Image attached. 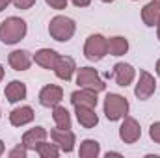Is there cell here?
Masks as SVG:
<instances>
[{
  "label": "cell",
  "instance_id": "cell-1",
  "mask_svg": "<svg viewBox=\"0 0 160 158\" xmlns=\"http://www.w3.org/2000/svg\"><path fill=\"white\" fill-rule=\"evenodd\" d=\"M28 24L21 17H8L0 22V41L4 45H17L26 37Z\"/></svg>",
  "mask_w": 160,
  "mask_h": 158
},
{
  "label": "cell",
  "instance_id": "cell-2",
  "mask_svg": "<svg viewBox=\"0 0 160 158\" xmlns=\"http://www.w3.org/2000/svg\"><path fill=\"white\" fill-rule=\"evenodd\" d=\"M75 32H77V22L67 15H56L48 22V34L54 41L65 43L75 36Z\"/></svg>",
  "mask_w": 160,
  "mask_h": 158
},
{
  "label": "cell",
  "instance_id": "cell-3",
  "mask_svg": "<svg viewBox=\"0 0 160 158\" xmlns=\"http://www.w3.org/2000/svg\"><path fill=\"white\" fill-rule=\"evenodd\" d=\"M128 101L119 93H108L104 97V116L108 121H121L128 114Z\"/></svg>",
  "mask_w": 160,
  "mask_h": 158
},
{
  "label": "cell",
  "instance_id": "cell-4",
  "mask_svg": "<svg viewBox=\"0 0 160 158\" xmlns=\"http://www.w3.org/2000/svg\"><path fill=\"white\" fill-rule=\"evenodd\" d=\"M108 54V39L101 34H91L84 43V56L89 62H101Z\"/></svg>",
  "mask_w": 160,
  "mask_h": 158
},
{
  "label": "cell",
  "instance_id": "cell-5",
  "mask_svg": "<svg viewBox=\"0 0 160 158\" xmlns=\"http://www.w3.org/2000/svg\"><path fill=\"white\" fill-rule=\"evenodd\" d=\"M77 84H78V87L91 89V91H97V93L106 89L104 80L101 78L99 71L93 69V67H80V69H77Z\"/></svg>",
  "mask_w": 160,
  "mask_h": 158
},
{
  "label": "cell",
  "instance_id": "cell-6",
  "mask_svg": "<svg viewBox=\"0 0 160 158\" xmlns=\"http://www.w3.org/2000/svg\"><path fill=\"white\" fill-rule=\"evenodd\" d=\"M157 91V80L151 73L147 71H140V78L136 82V87H134V95L140 99V101H147L155 95Z\"/></svg>",
  "mask_w": 160,
  "mask_h": 158
},
{
  "label": "cell",
  "instance_id": "cell-7",
  "mask_svg": "<svg viewBox=\"0 0 160 158\" xmlns=\"http://www.w3.org/2000/svg\"><path fill=\"white\" fill-rule=\"evenodd\" d=\"M50 140L60 147V151H63V153H73L77 136H75V132H73L71 128H60V126H56V128L50 130Z\"/></svg>",
  "mask_w": 160,
  "mask_h": 158
},
{
  "label": "cell",
  "instance_id": "cell-8",
  "mask_svg": "<svg viewBox=\"0 0 160 158\" xmlns=\"http://www.w3.org/2000/svg\"><path fill=\"white\" fill-rule=\"evenodd\" d=\"M119 138L123 143H136L140 138H142V128H140V123L130 116H125L121 121L119 126Z\"/></svg>",
  "mask_w": 160,
  "mask_h": 158
},
{
  "label": "cell",
  "instance_id": "cell-9",
  "mask_svg": "<svg viewBox=\"0 0 160 158\" xmlns=\"http://www.w3.org/2000/svg\"><path fill=\"white\" fill-rule=\"evenodd\" d=\"M63 99V89L56 84H47L39 91V104L43 108H54L62 102Z\"/></svg>",
  "mask_w": 160,
  "mask_h": 158
},
{
  "label": "cell",
  "instance_id": "cell-10",
  "mask_svg": "<svg viewBox=\"0 0 160 158\" xmlns=\"http://www.w3.org/2000/svg\"><path fill=\"white\" fill-rule=\"evenodd\" d=\"M114 80H116V84L121 86V87H127V86H130L134 78H136V69L130 65V63H125V62H119V63H116L114 65Z\"/></svg>",
  "mask_w": 160,
  "mask_h": 158
},
{
  "label": "cell",
  "instance_id": "cell-11",
  "mask_svg": "<svg viewBox=\"0 0 160 158\" xmlns=\"http://www.w3.org/2000/svg\"><path fill=\"white\" fill-rule=\"evenodd\" d=\"M97 102H99V99H97V91H91V89H84V87H80V89H77V91L71 93V104H73L75 108H78V106L97 108Z\"/></svg>",
  "mask_w": 160,
  "mask_h": 158
},
{
  "label": "cell",
  "instance_id": "cell-12",
  "mask_svg": "<svg viewBox=\"0 0 160 158\" xmlns=\"http://www.w3.org/2000/svg\"><path fill=\"white\" fill-rule=\"evenodd\" d=\"M32 62H34V58L30 56V52L28 50H22V48L13 50L8 56V63H9V67L13 71H28L30 65H32Z\"/></svg>",
  "mask_w": 160,
  "mask_h": 158
},
{
  "label": "cell",
  "instance_id": "cell-13",
  "mask_svg": "<svg viewBox=\"0 0 160 158\" xmlns=\"http://www.w3.org/2000/svg\"><path fill=\"white\" fill-rule=\"evenodd\" d=\"M77 73V63L71 56H60L58 58V63L54 67V75L63 82H69L73 78V75Z\"/></svg>",
  "mask_w": 160,
  "mask_h": 158
},
{
  "label": "cell",
  "instance_id": "cell-14",
  "mask_svg": "<svg viewBox=\"0 0 160 158\" xmlns=\"http://www.w3.org/2000/svg\"><path fill=\"white\" fill-rule=\"evenodd\" d=\"M47 136H48V132H47L43 126H34V128H30V130H26V132L22 134V140H21V141H22V145H24L28 151H36L41 141L47 140Z\"/></svg>",
  "mask_w": 160,
  "mask_h": 158
},
{
  "label": "cell",
  "instance_id": "cell-15",
  "mask_svg": "<svg viewBox=\"0 0 160 158\" xmlns=\"http://www.w3.org/2000/svg\"><path fill=\"white\" fill-rule=\"evenodd\" d=\"M4 95H6L8 102H11V104L21 102V101H24L26 95H28L26 84L21 82V80H11V82L6 86V89H4Z\"/></svg>",
  "mask_w": 160,
  "mask_h": 158
},
{
  "label": "cell",
  "instance_id": "cell-16",
  "mask_svg": "<svg viewBox=\"0 0 160 158\" xmlns=\"http://www.w3.org/2000/svg\"><path fill=\"white\" fill-rule=\"evenodd\" d=\"M32 58H34L36 65H39V67H43V69H48V71H50V69L54 71L60 54H58L56 50H52V48H39Z\"/></svg>",
  "mask_w": 160,
  "mask_h": 158
},
{
  "label": "cell",
  "instance_id": "cell-17",
  "mask_svg": "<svg viewBox=\"0 0 160 158\" xmlns=\"http://www.w3.org/2000/svg\"><path fill=\"white\" fill-rule=\"evenodd\" d=\"M34 117H36V114H34L32 106H17L9 112V123L13 126H24V125L32 123Z\"/></svg>",
  "mask_w": 160,
  "mask_h": 158
},
{
  "label": "cell",
  "instance_id": "cell-18",
  "mask_svg": "<svg viewBox=\"0 0 160 158\" xmlns=\"http://www.w3.org/2000/svg\"><path fill=\"white\" fill-rule=\"evenodd\" d=\"M75 114H77V121H78L84 128H93L99 123V116H97L95 108L78 106V108H75Z\"/></svg>",
  "mask_w": 160,
  "mask_h": 158
},
{
  "label": "cell",
  "instance_id": "cell-19",
  "mask_svg": "<svg viewBox=\"0 0 160 158\" xmlns=\"http://www.w3.org/2000/svg\"><path fill=\"white\" fill-rule=\"evenodd\" d=\"M142 21H143L145 26H151V28L158 24V21H160V4L158 2L151 0L149 4L143 6V9H142Z\"/></svg>",
  "mask_w": 160,
  "mask_h": 158
},
{
  "label": "cell",
  "instance_id": "cell-20",
  "mask_svg": "<svg viewBox=\"0 0 160 158\" xmlns=\"http://www.w3.org/2000/svg\"><path fill=\"white\" fill-rule=\"evenodd\" d=\"M128 52V41L123 36H114L108 39V54L110 56H123Z\"/></svg>",
  "mask_w": 160,
  "mask_h": 158
},
{
  "label": "cell",
  "instance_id": "cell-21",
  "mask_svg": "<svg viewBox=\"0 0 160 158\" xmlns=\"http://www.w3.org/2000/svg\"><path fill=\"white\" fill-rule=\"evenodd\" d=\"M52 119H54L56 126H60V128H71V125H73L69 110L65 106H60V104L52 108Z\"/></svg>",
  "mask_w": 160,
  "mask_h": 158
},
{
  "label": "cell",
  "instance_id": "cell-22",
  "mask_svg": "<svg viewBox=\"0 0 160 158\" xmlns=\"http://www.w3.org/2000/svg\"><path fill=\"white\" fill-rule=\"evenodd\" d=\"M101 155V143L97 140H84L80 143L78 156L80 158H97Z\"/></svg>",
  "mask_w": 160,
  "mask_h": 158
},
{
  "label": "cell",
  "instance_id": "cell-23",
  "mask_svg": "<svg viewBox=\"0 0 160 158\" xmlns=\"http://www.w3.org/2000/svg\"><path fill=\"white\" fill-rule=\"evenodd\" d=\"M36 153H38L41 158H58L60 156V147H58L54 141H52V143H47V140H45V141H41L39 145H38Z\"/></svg>",
  "mask_w": 160,
  "mask_h": 158
},
{
  "label": "cell",
  "instance_id": "cell-24",
  "mask_svg": "<svg viewBox=\"0 0 160 158\" xmlns=\"http://www.w3.org/2000/svg\"><path fill=\"white\" fill-rule=\"evenodd\" d=\"M8 156H9V158H26V156H28V149L21 143V145L13 147V149L8 153Z\"/></svg>",
  "mask_w": 160,
  "mask_h": 158
},
{
  "label": "cell",
  "instance_id": "cell-25",
  "mask_svg": "<svg viewBox=\"0 0 160 158\" xmlns=\"http://www.w3.org/2000/svg\"><path fill=\"white\" fill-rule=\"evenodd\" d=\"M149 138H151L155 143L160 145V121H155V123L149 126Z\"/></svg>",
  "mask_w": 160,
  "mask_h": 158
},
{
  "label": "cell",
  "instance_id": "cell-26",
  "mask_svg": "<svg viewBox=\"0 0 160 158\" xmlns=\"http://www.w3.org/2000/svg\"><path fill=\"white\" fill-rule=\"evenodd\" d=\"M11 4H13L17 9H30V7L36 4V0H11Z\"/></svg>",
  "mask_w": 160,
  "mask_h": 158
},
{
  "label": "cell",
  "instance_id": "cell-27",
  "mask_svg": "<svg viewBox=\"0 0 160 158\" xmlns=\"http://www.w3.org/2000/svg\"><path fill=\"white\" fill-rule=\"evenodd\" d=\"M45 2H47V6H50L52 9H65L69 0H45Z\"/></svg>",
  "mask_w": 160,
  "mask_h": 158
},
{
  "label": "cell",
  "instance_id": "cell-28",
  "mask_svg": "<svg viewBox=\"0 0 160 158\" xmlns=\"http://www.w3.org/2000/svg\"><path fill=\"white\" fill-rule=\"evenodd\" d=\"M77 7H88L89 4H91V0H71Z\"/></svg>",
  "mask_w": 160,
  "mask_h": 158
},
{
  "label": "cell",
  "instance_id": "cell-29",
  "mask_svg": "<svg viewBox=\"0 0 160 158\" xmlns=\"http://www.w3.org/2000/svg\"><path fill=\"white\" fill-rule=\"evenodd\" d=\"M9 4H11V0H0V11H4Z\"/></svg>",
  "mask_w": 160,
  "mask_h": 158
},
{
  "label": "cell",
  "instance_id": "cell-30",
  "mask_svg": "<svg viewBox=\"0 0 160 158\" xmlns=\"http://www.w3.org/2000/svg\"><path fill=\"white\" fill-rule=\"evenodd\" d=\"M4 75H6V71H4V65L0 63V82L4 80Z\"/></svg>",
  "mask_w": 160,
  "mask_h": 158
},
{
  "label": "cell",
  "instance_id": "cell-31",
  "mask_svg": "<svg viewBox=\"0 0 160 158\" xmlns=\"http://www.w3.org/2000/svg\"><path fill=\"white\" fill-rule=\"evenodd\" d=\"M110 156H121V153H110V151H108V153H106V158H110Z\"/></svg>",
  "mask_w": 160,
  "mask_h": 158
},
{
  "label": "cell",
  "instance_id": "cell-32",
  "mask_svg": "<svg viewBox=\"0 0 160 158\" xmlns=\"http://www.w3.org/2000/svg\"><path fill=\"white\" fill-rule=\"evenodd\" d=\"M4 151H6V147H4V141H2V140H0V156H2V155H4Z\"/></svg>",
  "mask_w": 160,
  "mask_h": 158
},
{
  "label": "cell",
  "instance_id": "cell-33",
  "mask_svg": "<svg viewBox=\"0 0 160 158\" xmlns=\"http://www.w3.org/2000/svg\"><path fill=\"white\" fill-rule=\"evenodd\" d=\"M157 75L160 77V58H158V62H157Z\"/></svg>",
  "mask_w": 160,
  "mask_h": 158
},
{
  "label": "cell",
  "instance_id": "cell-34",
  "mask_svg": "<svg viewBox=\"0 0 160 158\" xmlns=\"http://www.w3.org/2000/svg\"><path fill=\"white\" fill-rule=\"evenodd\" d=\"M157 36H158V41H160V21H158V24H157Z\"/></svg>",
  "mask_w": 160,
  "mask_h": 158
},
{
  "label": "cell",
  "instance_id": "cell-35",
  "mask_svg": "<svg viewBox=\"0 0 160 158\" xmlns=\"http://www.w3.org/2000/svg\"><path fill=\"white\" fill-rule=\"evenodd\" d=\"M101 2H104V4H110V2H114V0H101Z\"/></svg>",
  "mask_w": 160,
  "mask_h": 158
},
{
  "label": "cell",
  "instance_id": "cell-36",
  "mask_svg": "<svg viewBox=\"0 0 160 158\" xmlns=\"http://www.w3.org/2000/svg\"><path fill=\"white\" fill-rule=\"evenodd\" d=\"M155 2H158V4H160V0H155Z\"/></svg>",
  "mask_w": 160,
  "mask_h": 158
},
{
  "label": "cell",
  "instance_id": "cell-37",
  "mask_svg": "<svg viewBox=\"0 0 160 158\" xmlns=\"http://www.w3.org/2000/svg\"><path fill=\"white\" fill-rule=\"evenodd\" d=\"M132 2H138V0H132Z\"/></svg>",
  "mask_w": 160,
  "mask_h": 158
}]
</instances>
